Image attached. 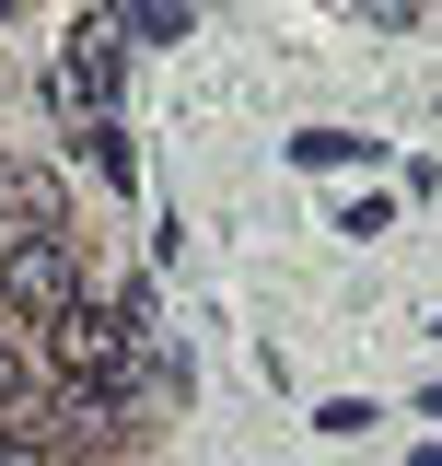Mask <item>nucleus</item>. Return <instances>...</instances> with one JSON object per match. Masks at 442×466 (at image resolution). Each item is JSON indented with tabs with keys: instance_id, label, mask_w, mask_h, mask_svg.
I'll use <instances>...</instances> for the list:
<instances>
[{
	"instance_id": "4",
	"label": "nucleus",
	"mask_w": 442,
	"mask_h": 466,
	"mask_svg": "<svg viewBox=\"0 0 442 466\" xmlns=\"http://www.w3.org/2000/svg\"><path fill=\"white\" fill-rule=\"evenodd\" d=\"M0 222L12 233H58V175L24 164V152H0Z\"/></svg>"
},
{
	"instance_id": "8",
	"label": "nucleus",
	"mask_w": 442,
	"mask_h": 466,
	"mask_svg": "<svg viewBox=\"0 0 442 466\" xmlns=\"http://www.w3.org/2000/svg\"><path fill=\"white\" fill-rule=\"evenodd\" d=\"M385 12H396V0H385Z\"/></svg>"
},
{
	"instance_id": "6",
	"label": "nucleus",
	"mask_w": 442,
	"mask_h": 466,
	"mask_svg": "<svg viewBox=\"0 0 442 466\" xmlns=\"http://www.w3.org/2000/svg\"><path fill=\"white\" fill-rule=\"evenodd\" d=\"M24 385H35V373H24V350L0 339V420H12V408H24Z\"/></svg>"
},
{
	"instance_id": "5",
	"label": "nucleus",
	"mask_w": 442,
	"mask_h": 466,
	"mask_svg": "<svg viewBox=\"0 0 442 466\" xmlns=\"http://www.w3.org/2000/svg\"><path fill=\"white\" fill-rule=\"evenodd\" d=\"M128 35H152V47H175V35H186V0H128Z\"/></svg>"
},
{
	"instance_id": "7",
	"label": "nucleus",
	"mask_w": 442,
	"mask_h": 466,
	"mask_svg": "<svg viewBox=\"0 0 442 466\" xmlns=\"http://www.w3.org/2000/svg\"><path fill=\"white\" fill-rule=\"evenodd\" d=\"M70 466H105V455H70Z\"/></svg>"
},
{
	"instance_id": "2",
	"label": "nucleus",
	"mask_w": 442,
	"mask_h": 466,
	"mask_svg": "<svg viewBox=\"0 0 442 466\" xmlns=\"http://www.w3.org/2000/svg\"><path fill=\"white\" fill-rule=\"evenodd\" d=\"M0 303L35 315V327H47L58 303H82V257H70V233H12V245H0Z\"/></svg>"
},
{
	"instance_id": "1",
	"label": "nucleus",
	"mask_w": 442,
	"mask_h": 466,
	"mask_svg": "<svg viewBox=\"0 0 442 466\" xmlns=\"http://www.w3.org/2000/svg\"><path fill=\"white\" fill-rule=\"evenodd\" d=\"M47 361L70 373V385L128 373V291H116V303H94V291H82V303H58V315H47Z\"/></svg>"
},
{
	"instance_id": "3",
	"label": "nucleus",
	"mask_w": 442,
	"mask_h": 466,
	"mask_svg": "<svg viewBox=\"0 0 442 466\" xmlns=\"http://www.w3.org/2000/svg\"><path fill=\"white\" fill-rule=\"evenodd\" d=\"M58 94H70V106H105V94H116V24H105V12H82V24H70Z\"/></svg>"
}]
</instances>
